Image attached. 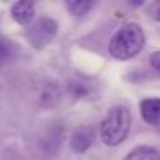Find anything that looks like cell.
I'll return each mask as SVG.
<instances>
[{
  "instance_id": "7",
  "label": "cell",
  "mask_w": 160,
  "mask_h": 160,
  "mask_svg": "<svg viewBox=\"0 0 160 160\" xmlns=\"http://www.w3.org/2000/svg\"><path fill=\"white\" fill-rule=\"evenodd\" d=\"M124 160H160V155L153 146H138L129 152Z\"/></svg>"
},
{
  "instance_id": "9",
  "label": "cell",
  "mask_w": 160,
  "mask_h": 160,
  "mask_svg": "<svg viewBox=\"0 0 160 160\" xmlns=\"http://www.w3.org/2000/svg\"><path fill=\"white\" fill-rule=\"evenodd\" d=\"M91 91L90 84L84 83V81H72V83L69 84V93L72 95L74 98H84L88 97Z\"/></svg>"
},
{
  "instance_id": "4",
  "label": "cell",
  "mask_w": 160,
  "mask_h": 160,
  "mask_svg": "<svg viewBox=\"0 0 160 160\" xmlns=\"http://www.w3.org/2000/svg\"><path fill=\"white\" fill-rule=\"evenodd\" d=\"M141 117L150 126H160V98H146L139 105Z\"/></svg>"
},
{
  "instance_id": "2",
  "label": "cell",
  "mask_w": 160,
  "mask_h": 160,
  "mask_svg": "<svg viewBox=\"0 0 160 160\" xmlns=\"http://www.w3.org/2000/svg\"><path fill=\"white\" fill-rule=\"evenodd\" d=\"M131 128V112L124 105H117L108 110L100 124V138L105 145L117 146L128 138Z\"/></svg>"
},
{
  "instance_id": "5",
  "label": "cell",
  "mask_w": 160,
  "mask_h": 160,
  "mask_svg": "<svg viewBox=\"0 0 160 160\" xmlns=\"http://www.w3.org/2000/svg\"><path fill=\"white\" fill-rule=\"evenodd\" d=\"M11 16L18 24L28 26L35 18V4L33 2H16L11 9Z\"/></svg>"
},
{
  "instance_id": "11",
  "label": "cell",
  "mask_w": 160,
  "mask_h": 160,
  "mask_svg": "<svg viewBox=\"0 0 160 160\" xmlns=\"http://www.w3.org/2000/svg\"><path fill=\"white\" fill-rule=\"evenodd\" d=\"M150 64H152V67L160 74V52H153L152 53V57H150Z\"/></svg>"
},
{
  "instance_id": "10",
  "label": "cell",
  "mask_w": 160,
  "mask_h": 160,
  "mask_svg": "<svg viewBox=\"0 0 160 160\" xmlns=\"http://www.w3.org/2000/svg\"><path fill=\"white\" fill-rule=\"evenodd\" d=\"M12 53H14V47H12V43L9 42V40L5 38H0V66L5 62H9L12 57Z\"/></svg>"
},
{
  "instance_id": "6",
  "label": "cell",
  "mask_w": 160,
  "mask_h": 160,
  "mask_svg": "<svg viewBox=\"0 0 160 160\" xmlns=\"http://www.w3.org/2000/svg\"><path fill=\"white\" fill-rule=\"evenodd\" d=\"M93 139H95L93 129L91 128H81V129H78L72 134V138H71V148L78 153H84L91 145H93Z\"/></svg>"
},
{
  "instance_id": "8",
  "label": "cell",
  "mask_w": 160,
  "mask_h": 160,
  "mask_svg": "<svg viewBox=\"0 0 160 160\" xmlns=\"http://www.w3.org/2000/svg\"><path fill=\"white\" fill-rule=\"evenodd\" d=\"M91 7H93V2H90V0H69V2H67V9H69V12L74 16L86 14Z\"/></svg>"
},
{
  "instance_id": "12",
  "label": "cell",
  "mask_w": 160,
  "mask_h": 160,
  "mask_svg": "<svg viewBox=\"0 0 160 160\" xmlns=\"http://www.w3.org/2000/svg\"><path fill=\"white\" fill-rule=\"evenodd\" d=\"M157 18L160 19V5H158V9H157Z\"/></svg>"
},
{
  "instance_id": "3",
  "label": "cell",
  "mask_w": 160,
  "mask_h": 160,
  "mask_svg": "<svg viewBox=\"0 0 160 160\" xmlns=\"http://www.w3.org/2000/svg\"><path fill=\"white\" fill-rule=\"evenodd\" d=\"M57 22L52 18H40L36 19L35 24L29 26L28 29V40L31 42L33 47L36 48H43L45 45H48L57 35Z\"/></svg>"
},
{
  "instance_id": "1",
  "label": "cell",
  "mask_w": 160,
  "mask_h": 160,
  "mask_svg": "<svg viewBox=\"0 0 160 160\" xmlns=\"http://www.w3.org/2000/svg\"><path fill=\"white\" fill-rule=\"evenodd\" d=\"M145 45L143 28L136 22H128L121 26L108 42V52L117 60H128L136 57Z\"/></svg>"
}]
</instances>
